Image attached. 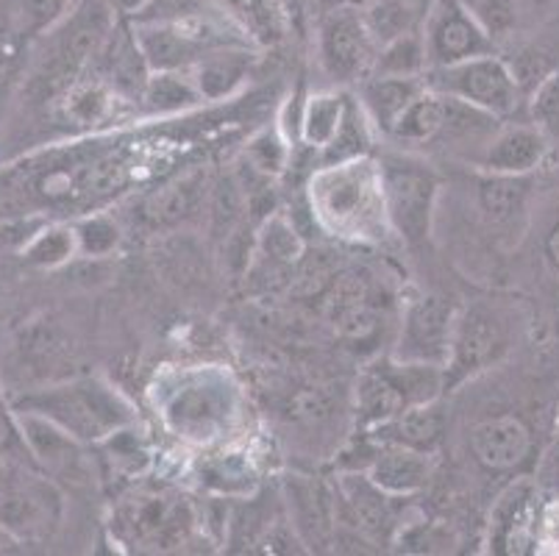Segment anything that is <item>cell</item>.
I'll return each mask as SVG.
<instances>
[{"mask_svg": "<svg viewBox=\"0 0 559 556\" xmlns=\"http://www.w3.org/2000/svg\"><path fill=\"white\" fill-rule=\"evenodd\" d=\"M309 209L329 234L343 239H379L390 232L379 162L370 156L320 165L309 178Z\"/></svg>", "mask_w": 559, "mask_h": 556, "instance_id": "cell-1", "label": "cell"}, {"mask_svg": "<svg viewBox=\"0 0 559 556\" xmlns=\"http://www.w3.org/2000/svg\"><path fill=\"white\" fill-rule=\"evenodd\" d=\"M14 410L37 412L84 446H98L136 423L134 406L104 379H70L12 398Z\"/></svg>", "mask_w": 559, "mask_h": 556, "instance_id": "cell-2", "label": "cell"}, {"mask_svg": "<svg viewBox=\"0 0 559 556\" xmlns=\"http://www.w3.org/2000/svg\"><path fill=\"white\" fill-rule=\"evenodd\" d=\"M379 176L390 228L409 245L426 242L440 198V176L406 153L381 156Z\"/></svg>", "mask_w": 559, "mask_h": 556, "instance_id": "cell-3", "label": "cell"}, {"mask_svg": "<svg viewBox=\"0 0 559 556\" xmlns=\"http://www.w3.org/2000/svg\"><path fill=\"white\" fill-rule=\"evenodd\" d=\"M195 523V509L187 498L142 489L117 504L111 532L136 551H170L190 543Z\"/></svg>", "mask_w": 559, "mask_h": 556, "instance_id": "cell-4", "label": "cell"}, {"mask_svg": "<svg viewBox=\"0 0 559 556\" xmlns=\"http://www.w3.org/2000/svg\"><path fill=\"white\" fill-rule=\"evenodd\" d=\"M512 345V323L496 304L476 300L460 306L451 334V356L445 365V390L485 374L504 359Z\"/></svg>", "mask_w": 559, "mask_h": 556, "instance_id": "cell-5", "label": "cell"}, {"mask_svg": "<svg viewBox=\"0 0 559 556\" xmlns=\"http://www.w3.org/2000/svg\"><path fill=\"white\" fill-rule=\"evenodd\" d=\"M426 84L449 98L479 106L501 120L515 115L523 104V86L518 84L510 61L498 54L456 61L449 68H431L426 73Z\"/></svg>", "mask_w": 559, "mask_h": 556, "instance_id": "cell-6", "label": "cell"}, {"mask_svg": "<svg viewBox=\"0 0 559 556\" xmlns=\"http://www.w3.org/2000/svg\"><path fill=\"white\" fill-rule=\"evenodd\" d=\"M379 54L359 7L337 3L318 23V61L337 86L359 84L373 73Z\"/></svg>", "mask_w": 559, "mask_h": 556, "instance_id": "cell-7", "label": "cell"}, {"mask_svg": "<svg viewBox=\"0 0 559 556\" xmlns=\"http://www.w3.org/2000/svg\"><path fill=\"white\" fill-rule=\"evenodd\" d=\"M62 518V489L39 468H25L23 476L0 498V529H7L17 543L48 540L59 529Z\"/></svg>", "mask_w": 559, "mask_h": 556, "instance_id": "cell-8", "label": "cell"}, {"mask_svg": "<svg viewBox=\"0 0 559 556\" xmlns=\"http://www.w3.org/2000/svg\"><path fill=\"white\" fill-rule=\"evenodd\" d=\"M460 306L445 295H415L406 300L401 315L399 340H395V359L429 362V365H449L451 334H454Z\"/></svg>", "mask_w": 559, "mask_h": 556, "instance_id": "cell-9", "label": "cell"}, {"mask_svg": "<svg viewBox=\"0 0 559 556\" xmlns=\"http://www.w3.org/2000/svg\"><path fill=\"white\" fill-rule=\"evenodd\" d=\"M426 54L431 68H449L456 61L496 54V39L467 12L462 0H435L424 25Z\"/></svg>", "mask_w": 559, "mask_h": 556, "instance_id": "cell-10", "label": "cell"}, {"mask_svg": "<svg viewBox=\"0 0 559 556\" xmlns=\"http://www.w3.org/2000/svg\"><path fill=\"white\" fill-rule=\"evenodd\" d=\"M86 70L93 73V79L111 86L126 104L136 106H140L145 84H148L151 73H154V70L148 68V61H145L140 43H136L134 25H131L129 17H117L115 28H111L109 37L100 43L98 54L93 56V61H90V68Z\"/></svg>", "mask_w": 559, "mask_h": 556, "instance_id": "cell-11", "label": "cell"}, {"mask_svg": "<svg viewBox=\"0 0 559 556\" xmlns=\"http://www.w3.org/2000/svg\"><path fill=\"white\" fill-rule=\"evenodd\" d=\"M535 451V435L523 417L492 415L471 428V453L487 473H515Z\"/></svg>", "mask_w": 559, "mask_h": 556, "instance_id": "cell-12", "label": "cell"}, {"mask_svg": "<svg viewBox=\"0 0 559 556\" xmlns=\"http://www.w3.org/2000/svg\"><path fill=\"white\" fill-rule=\"evenodd\" d=\"M548 137L535 122H501L490 137L474 167L479 173H498V176H535L548 156Z\"/></svg>", "mask_w": 559, "mask_h": 556, "instance_id": "cell-13", "label": "cell"}, {"mask_svg": "<svg viewBox=\"0 0 559 556\" xmlns=\"http://www.w3.org/2000/svg\"><path fill=\"white\" fill-rule=\"evenodd\" d=\"M337 498L354 532L368 543H388L395 532V496L384 493L365 471H345L337 478Z\"/></svg>", "mask_w": 559, "mask_h": 556, "instance_id": "cell-14", "label": "cell"}, {"mask_svg": "<svg viewBox=\"0 0 559 556\" xmlns=\"http://www.w3.org/2000/svg\"><path fill=\"white\" fill-rule=\"evenodd\" d=\"M537 487L528 478H518L496 498L487 523V545L496 554H523L535 540Z\"/></svg>", "mask_w": 559, "mask_h": 556, "instance_id": "cell-15", "label": "cell"}, {"mask_svg": "<svg viewBox=\"0 0 559 556\" xmlns=\"http://www.w3.org/2000/svg\"><path fill=\"white\" fill-rule=\"evenodd\" d=\"M431 471H435V453L412 451V448L401 446H381V442H376L368 468H365V473L395 498L418 496L420 489H426V484H429Z\"/></svg>", "mask_w": 559, "mask_h": 556, "instance_id": "cell-16", "label": "cell"}, {"mask_svg": "<svg viewBox=\"0 0 559 556\" xmlns=\"http://www.w3.org/2000/svg\"><path fill=\"white\" fill-rule=\"evenodd\" d=\"M20 428H23V440L28 446L34 465L50 478L68 476V473H79L81 468V446L84 442L68 435L62 426H56L48 417L37 415V412L17 410Z\"/></svg>", "mask_w": 559, "mask_h": 556, "instance_id": "cell-17", "label": "cell"}, {"mask_svg": "<svg viewBox=\"0 0 559 556\" xmlns=\"http://www.w3.org/2000/svg\"><path fill=\"white\" fill-rule=\"evenodd\" d=\"M368 437L381 446H401L412 448V451L435 453L445 437V415L440 410V401L406 406L388 423L368 431Z\"/></svg>", "mask_w": 559, "mask_h": 556, "instance_id": "cell-18", "label": "cell"}, {"mask_svg": "<svg viewBox=\"0 0 559 556\" xmlns=\"http://www.w3.org/2000/svg\"><path fill=\"white\" fill-rule=\"evenodd\" d=\"M426 90L424 79H395V75H368L357 84V98L362 104L365 115L373 122L376 134L390 137L399 117L404 115L406 106L418 98Z\"/></svg>", "mask_w": 559, "mask_h": 556, "instance_id": "cell-19", "label": "cell"}, {"mask_svg": "<svg viewBox=\"0 0 559 556\" xmlns=\"http://www.w3.org/2000/svg\"><path fill=\"white\" fill-rule=\"evenodd\" d=\"M304 257H307V242L289 217L271 212L259 223L257 242H253V268L271 270L276 279H289L296 275Z\"/></svg>", "mask_w": 559, "mask_h": 556, "instance_id": "cell-20", "label": "cell"}, {"mask_svg": "<svg viewBox=\"0 0 559 556\" xmlns=\"http://www.w3.org/2000/svg\"><path fill=\"white\" fill-rule=\"evenodd\" d=\"M476 196H479L487 223L498 232H512L526 221L528 201H532V176L481 173Z\"/></svg>", "mask_w": 559, "mask_h": 556, "instance_id": "cell-21", "label": "cell"}, {"mask_svg": "<svg viewBox=\"0 0 559 556\" xmlns=\"http://www.w3.org/2000/svg\"><path fill=\"white\" fill-rule=\"evenodd\" d=\"M59 117H62L68 126L73 129H93V126H104L111 117L117 115L120 106H126V100L117 95L111 86H106L104 81L98 79H84L81 75L79 81L68 86L59 98Z\"/></svg>", "mask_w": 559, "mask_h": 556, "instance_id": "cell-22", "label": "cell"}, {"mask_svg": "<svg viewBox=\"0 0 559 556\" xmlns=\"http://www.w3.org/2000/svg\"><path fill=\"white\" fill-rule=\"evenodd\" d=\"M251 68V50L246 45H234V48H221L206 56V59H201L190 73L195 79L198 90H201L203 104H206V100L231 98L234 92L248 81Z\"/></svg>", "mask_w": 559, "mask_h": 556, "instance_id": "cell-23", "label": "cell"}, {"mask_svg": "<svg viewBox=\"0 0 559 556\" xmlns=\"http://www.w3.org/2000/svg\"><path fill=\"white\" fill-rule=\"evenodd\" d=\"M431 7L435 0H362L359 12L381 48L384 43H393L406 34H420Z\"/></svg>", "mask_w": 559, "mask_h": 556, "instance_id": "cell-24", "label": "cell"}, {"mask_svg": "<svg viewBox=\"0 0 559 556\" xmlns=\"http://www.w3.org/2000/svg\"><path fill=\"white\" fill-rule=\"evenodd\" d=\"M201 104L203 95L190 70H156L140 98V106L151 117L185 115Z\"/></svg>", "mask_w": 559, "mask_h": 556, "instance_id": "cell-25", "label": "cell"}, {"mask_svg": "<svg viewBox=\"0 0 559 556\" xmlns=\"http://www.w3.org/2000/svg\"><path fill=\"white\" fill-rule=\"evenodd\" d=\"M348 104L350 92H345L343 86L312 92L301 104V120H298V137H301L304 145L312 147V151H323L343 126Z\"/></svg>", "mask_w": 559, "mask_h": 556, "instance_id": "cell-26", "label": "cell"}, {"mask_svg": "<svg viewBox=\"0 0 559 556\" xmlns=\"http://www.w3.org/2000/svg\"><path fill=\"white\" fill-rule=\"evenodd\" d=\"M384 367V374L390 376V381L395 385V390L401 392L406 406L418 404H431V401H440V395L445 390V367L429 365V362H404L388 356V359L379 362Z\"/></svg>", "mask_w": 559, "mask_h": 556, "instance_id": "cell-27", "label": "cell"}, {"mask_svg": "<svg viewBox=\"0 0 559 556\" xmlns=\"http://www.w3.org/2000/svg\"><path fill=\"white\" fill-rule=\"evenodd\" d=\"M406 410L404 398L395 390L390 376L384 374V367L373 365L368 367L357 381V421L365 431H373L376 426L388 423L390 417Z\"/></svg>", "mask_w": 559, "mask_h": 556, "instance_id": "cell-28", "label": "cell"}, {"mask_svg": "<svg viewBox=\"0 0 559 556\" xmlns=\"http://www.w3.org/2000/svg\"><path fill=\"white\" fill-rule=\"evenodd\" d=\"M443 120L445 95H440V92H435L426 84V90L399 117L390 140L401 142V145H431V142H437L440 131H443Z\"/></svg>", "mask_w": 559, "mask_h": 556, "instance_id": "cell-29", "label": "cell"}, {"mask_svg": "<svg viewBox=\"0 0 559 556\" xmlns=\"http://www.w3.org/2000/svg\"><path fill=\"white\" fill-rule=\"evenodd\" d=\"M23 262L37 270L64 268L79 257V242H75L73 223H48L34 232V237L20 248Z\"/></svg>", "mask_w": 559, "mask_h": 556, "instance_id": "cell-30", "label": "cell"}, {"mask_svg": "<svg viewBox=\"0 0 559 556\" xmlns=\"http://www.w3.org/2000/svg\"><path fill=\"white\" fill-rule=\"evenodd\" d=\"M373 122L365 115L362 104H359L357 95H350L348 111L343 117V126L334 134V140L323 147V165H340V162L362 159L370 156V147H373Z\"/></svg>", "mask_w": 559, "mask_h": 556, "instance_id": "cell-31", "label": "cell"}, {"mask_svg": "<svg viewBox=\"0 0 559 556\" xmlns=\"http://www.w3.org/2000/svg\"><path fill=\"white\" fill-rule=\"evenodd\" d=\"M203 196V178L201 176H187L181 181L170 184L165 190L156 192L148 203H145V217L154 226H176L185 217H190L198 206H201Z\"/></svg>", "mask_w": 559, "mask_h": 556, "instance_id": "cell-32", "label": "cell"}, {"mask_svg": "<svg viewBox=\"0 0 559 556\" xmlns=\"http://www.w3.org/2000/svg\"><path fill=\"white\" fill-rule=\"evenodd\" d=\"M426 73H429V54H426V39L420 31V34H406V37L381 45L370 75L424 79Z\"/></svg>", "mask_w": 559, "mask_h": 556, "instance_id": "cell-33", "label": "cell"}, {"mask_svg": "<svg viewBox=\"0 0 559 556\" xmlns=\"http://www.w3.org/2000/svg\"><path fill=\"white\" fill-rule=\"evenodd\" d=\"M242 162L264 178H282L293 167V145L282 126H267L248 140Z\"/></svg>", "mask_w": 559, "mask_h": 556, "instance_id": "cell-34", "label": "cell"}, {"mask_svg": "<svg viewBox=\"0 0 559 556\" xmlns=\"http://www.w3.org/2000/svg\"><path fill=\"white\" fill-rule=\"evenodd\" d=\"M75 242H79V257L84 259H106L120 248L123 232L120 223L106 212H86L84 217L73 223Z\"/></svg>", "mask_w": 559, "mask_h": 556, "instance_id": "cell-35", "label": "cell"}, {"mask_svg": "<svg viewBox=\"0 0 559 556\" xmlns=\"http://www.w3.org/2000/svg\"><path fill=\"white\" fill-rule=\"evenodd\" d=\"M201 482L206 487L217 489V493H248L253 484L251 462L237 453H221L212 457L206 465L201 468Z\"/></svg>", "mask_w": 559, "mask_h": 556, "instance_id": "cell-36", "label": "cell"}, {"mask_svg": "<svg viewBox=\"0 0 559 556\" xmlns=\"http://www.w3.org/2000/svg\"><path fill=\"white\" fill-rule=\"evenodd\" d=\"M528 122L548 137V142L559 140V68L551 70L535 90L528 92L526 100Z\"/></svg>", "mask_w": 559, "mask_h": 556, "instance_id": "cell-37", "label": "cell"}, {"mask_svg": "<svg viewBox=\"0 0 559 556\" xmlns=\"http://www.w3.org/2000/svg\"><path fill=\"white\" fill-rule=\"evenodd\" d=\"M492 39L510 37L521 20V0H462Z\"/></svg>", "mask_w": 559, "mask_h": 556, "instance_id": "cell-38", "label": "cell"}, {"mask_svg": "<svg viewBox=\"0 0 559 556\" xmlns=\"http://www.w3.org/2000/svg\"><path fill=\"white\" fill-rule=\"evenodd\" d=\"M79 0H17L23 37H39L53 28Z\"/></svg>", "mask_w": 559, "mask_h": 556, "instance_id": "cell-39", "label": "cell"}, {"mask_svg": "<svg viewBox=\"0 0 559 556\" xmlns=\"http://www.w3.org/2000/svg\"><path fill=\"white\" fill-rule=\"evenodd\" d=\"M0 457L17 459V462H25V465H34L28 446H25L23 440V428H20L17 410H14L12 398H7V392L3 390H0Z\"/></svg>", "mask_w": 559, "mask_h": 556, "instance_id": "cell-40", "label": "cell"}, {"mask_svg": "<svg viewBox=\"0 0 559 556\" xmlns=\"http://www.w3.org/2000/svg\"><path fill=\"white\" fill-rule=\"evenodd\" d=\"M43 223V217H7V221H0V253L20 251Z\"/></svg>", "mask_w": 559, "mask_h": 556, "instance_id": "cell-41", "label": "cell"}, {"mask_svg": "<svg viewBox=\"0 0 559 556\" xmlns=\"http://www.w3.org/2000/svg\"><path fill=\"white\" fill-rule=\"evenodd\" d=\"M540 248H543V264H546L548 273L554 275V282L559 284V212L554 214V221L548 223Z\"/></svg>", "mask_w": 559, "mask_h": 556, "instance_id": "cell-42", "label": "cell"}, {"mask_svg": "<svg viewBox=\"0 0 559 556\" xmlns=\"http://www.w3.org/2000/svg\"><path fill=\"white\" fill-rule=\"evenodd\" d=\"M25 468H34V465H25V462H17V459H9V457H0V498L7 496L12 484L23 476Z\"/></svg>", "mask_w": 559, "mask_h": 556, "instance_id": "cell-43", "label": "cell"}, {"mask_svg": "<svg viewBox=\"0 0 559 556\" xmlns=\"http://www.w3.org/2000/svg\"><path fill=\"white\" fill-rule=\"evenodd\" d=\"M7 545H17V540H14L7 529H0V551L7 548Z\"/></svg>", "mask_w": 559, "mask_h": 556, "instance_id": "cell-44", "label": "cell"}, {"mask_svg": "<svg viewBox=\"0 0 559 556\" xmlns=\"http://www.w3.org/2000/svg\"><path fill=\"white\" fill-rule=\"evenodd\" d=\"M557 471H559V446H557Z\"/></svg>", "mask_w": 559, "mask_h": 556, "instance_id": "cell-45", "label": "cell"}, {"mask_svg": "<svg viewBox=\"0 0 559 556\" xmlns=\"http://www.w3.org/2000/svg\"><path fill=\"white\" fill-rule=\"evenodd\" d=\"M337 3H340V0H337Z\"/></svg>", "mask_w": 559, "mask_h": 556, "instance_id": "cell-46", "label": "cell"}]
</instances>
